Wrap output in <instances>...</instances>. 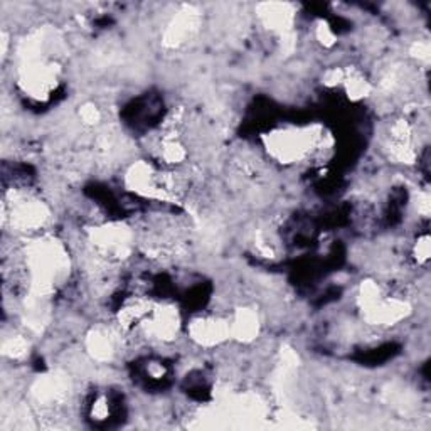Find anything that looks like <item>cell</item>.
Here are the masks:
<instances>
[{
	"label": "cell",
	"instance_id": "cell-1",
	"mask_svg": "<svg viewBox=\"0 0 431 431\" xmlns=\"http://www.w3.org/2000/svg\"><path fill=\"white\" fill-rule=\"evenodd\" d=\"M182 329V317L174 304H157L152 312L143 318L136 332L145 339L159 344H171L179 337Z\"/></svg>",
	"mask_w": 431,
	"mask_h": 431
},
{
	"label": "cell",
	"instance_id": "cell-2",
	"mask_svg": "<svg viewBox=\"0 0 431 431\" xmlns=\"http://www.w3.org/2000/svg\"><path fill=\"white\" fill-rule=\"evenodd\" d=\"M187 336L203 349L219 347L224 342L231 340L229 317H221L216 313L192 317L187 322Z\"/></svg>",
	"mask_w": 431,
	"mask_h": 431
},
{
	"label": "cell",
	"instance_id": "cell-3",
	"mask_svg": "<svg viewBox=\"0 0 431 431\" xmlns=\"http://www.w3.org/2000/svg\"><path fill=\"white\" fill-rule=\"evenodd\" d=\"M411 313V305L406 300H401L398 297H382L377 304L373 307L362 310V318L369 325H377V327H389V325L400 324V322L408 318Z\"/></svg>",
	"mask_w": 431,
	"mask_h": 431
},
{
	"label": "cell",
	"instance_id": "cell-4",
	"mask_svg": "<svg viewBox=\"0 0 431 431\" xmlns=\"http://www.w3.org/2000/svg\"><path fill=\"white\" fill-rule=\"evenodd\" d=\"M199 10H196L194 7H184L182 10L177 12L165 27L162 39L165 46L172 49L184 46L199 29Z\"/></svg>",
	"mask_w": 431,
	"mask_h": 431
},
{
	"label": "cell",
	"instance_id": "cell-5",
	"mask_svg": "<svg viewBox=\"0 0 431 431\" xmlns=\"http://www.w3.org/2000/svg\"><path fill=\"white\" fill-rule=\"evenodd\" d=\"M229 329H231V339L240 344H249L260 336V315L255 308L240 307L229 317Z\"/></svg>",
	"mask_w": 431,
	"mask_h": 431
},
{
	"label": "cell",
	"instance_id": "cell-6",
	"mask_svg": "<svg viewBox=\"0 0 431 431\" xmlns=\"http://www.w3.org/2000/svg\"><path fill=\"white\" fill-rule=\"evenodd\" d=\"M258 19L267 29L278 32L280 36L287 34L292 29L295 12L290 3H260L256 7Z\"/></svg>",
	"mask_w": 431,
	"mask_h": 431
},
{
	"label": "cell",
	"instance_id": "cell-7",
	"mask_svg": "<svg viewBox=\"0 0 431 431\" xmlns=\"http://www.w3.org/2000/svg\"><path fill=\"white\" fill-rule=\"evenodd\" d=\"M84 345H86L88 356H90L93 361L100 362V364L110 362L116 354L115 334L104 327L91 329L90 332H88L86 340H84Z\"/></svg>",
	"mask_w": 431,
	"mask_h": 431
},
{
	"label": "cell",
	"instance_id": "cell-8",
	"mask_svg": "<svg viewBox=\"0 0 431 431\" xmlns=\"http://www.w3.org/2000/svg\"><path fill=\"white\" fill-rule=\"evenodd\" d=\"M342 84L345 86V91H347L349 98L356 100V102L357 100H362L366 98V96H369L370 91H373V86H370V83L364 78V75H361V72L357 71L354 72L345 71V78Z\"/></svg>",
	"mask_w": 431,
	"mask_h": 431
},
{
	"label": "cell",
	"instance_id": "cell-9",
	"mask_svg": "<svg viewBox=\"0 0 431 431\" xmlns=\"http://www.w3.org/2000/svg\"><path fill=\"white\" fill-rule=\"evenodd\" d=\"M31 344L29 339L26 336H21V334H15V336L6 337L2 344V354L3 357L10 361H21L24 357L29 354Z\"/></svg>",
	"mask_w": 431,
	"mask_h": 431
},
{
	"label": "cell",
	"instance_id": "cell-10",
	"mask_svg": "<svg viewBox=\"0 0 431 431\" xmlns=\"http://www.w3.org/2000/svg\"><path fill=\"white\" fill-rule=\"evenodd\" d=\"M111 406L107 394H98L90 402V418L93 421H107L110 418Z\"/></svg>",
	"mask_w": 431,
	"mask_h": 431
},
{
	"label": "cell",
	"instance_id": "cell-11",
	"mask_svg": "<svg viewBox=\"0 0 431 431\" xmlns=\"http://www.w3.org/2000/svg\"><path fill=\"white\" fill-rule=\"evenodd\" d=\"M79 120L86 127H98L103 120V111L100 110L98 104L84 103L83 107H79Z\"/></svg>",
	"mask_w": 431,
	"mask_h": 431
},
{
	"label": "cell",
	"instance_id": "cell-12",
	"mask_svg": "<svg viewBox=\"0 0 431 431\" xmlns=\"http://www.w3.org/2000/svg\"><path fill=\"white\" fill-rule=\"evenodd\" d=\"M430 236L421 235L413 244V258L420 267H425L430 261Z\"/></svg>",
	"mask_w": 431,
	"mask_h": 431
},
{
	"label": "cell",
	"instance_id": "cell-13",
	"mask_svg": "<svg viewBox=\"0 0 431 431\" xmlns=\"http://www.w3.org/2000/svg\"><path fill=\"white\" fill-rule=\"evenodd\" d=\"M315 39L322 44L324 47H332L336 46L337 36L332 31V27L329 26L325 21H318L315 26Z\"/></svg>",
	"mask_w": 431,
	"mask_h": 431
},
{
	"label": "cell",
	"instance_id": "cell-14",
	"mask_svg": "<svg viewBox=\"0 0 431 431\" xmlns=\"http://www.w3.org/2000/svg\"><path fill=\"white\" fill-rule=\"evenodd\" d=\"M145 374L152 381H164L167 376V366L162 361H148L145 366Z\"/></svg>",
	"mask_w": 431,
	"mask_h": 431
},
{
	"label": "cell",
	"instance_id": "cell-15",
	"mask_svg": "<svg viewBox=\"0 0 431 431\" xmlns=\"http://www.w3.org/2000/svg\"><path fill=\"white\" fill-rule=\"evenodd\" d=\"M430 44L426 41H414L409 47V54L414 59H418L420 63H428L430 61Z\"/></svg>",
	"mask_w": 431,
	"mask_h": 431
}]
</instances>
